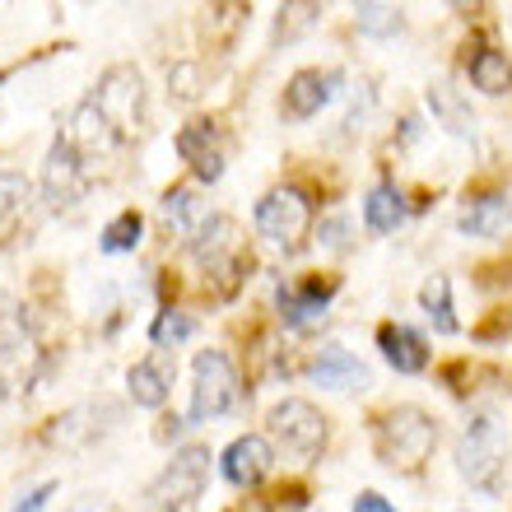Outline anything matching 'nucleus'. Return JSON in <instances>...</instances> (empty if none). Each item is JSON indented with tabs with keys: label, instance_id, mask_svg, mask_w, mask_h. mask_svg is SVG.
I'll list each match as a JSON object with an SVG mask.
<instances>
[{
	"label": "nucleus",
	"instance_id": "nucleus-1",
	"mask_svg": "<svg viewBox=\"0 0 512 512\" xmlns=\"http://www.w3.org/2000/svg\"><path fill=\"white\" fill-rule=\"evenodd\" d=\"M433 443H438V424L419 405H396L373 424V447L391 471H419L433 457Z\"/></svg>",
	"mask_w": 512,
	"mask_h": 512
},
{
	"label": "nucleus",
	"instance_id": "nucleus-2",
	"mask_svg": "<svg viewBox=\"0 0 512 512\" xmlns=\"http://www.w3.org/2000/svg\"><path fill=\"white\" fill-rule=\"evenodd\" d=\"M457 471L485 494L503 489V471H508V438H503V419L494 410H475L461 429L457 443Z\"/></svg>",
	"mask_w": 512,
	"mask_h": 512
},
{
	"label": "nucleus",
	"instance_id": "nucleus-3",
	"mask_svg": "<svg viewBox=\"0 0 512 512\" xmlns=\"http://www.w3.org/2000/svg\"><path fill=\"white\" fill-rule=\"evenodd\" d=\"M243 401V382L238 368L224 350H201L196 354V382H191V424H210V419L229 415Z\"/></svg>",
	"mask_w": 512,
	"mask_h": 512
},
{
	"label": "nucleus",
	"instance_id": "nucleus-4",
	"mask_svg": "<svg viewBox=\"0 0 512 512\" xmlns=\"http://www.w3.org/2000/svg\"><path fill=\"white\" fill-rule=\"evenodd\" d=\"M256 233L266 243L284 247V252H298L303 238L312 233V201L308 191L298 187H275L256 201Z\"/></svg>",
	"mask_w": 512,
	"mask_h": 512
},
{
	"label": "nucleus",
	"instance_id": "nucleus-5",
	"mask_svg": "<svg viewBox=\"0 0 512 512\" xmlns=\"http://www.w3.org/2000/svg\"><path fill=\"white\" fill-rule=\"evenodd\" d=\"M270 438L289 452V457L298 461H312V457H322V447H326V415L317 410L312 401H298V396H289V401H280L275 410H270Z\"/></svg>",
	"mask_w": 512,
	"mask_h": 512
},
{
	"label": "nucleus",
	"instance_id": "nucleus-6",
	"mask_svg": "<svg viewBox=\"0 0 512 512\" xmlns=\"http://www.w3.org/2000/svg\"><path fill=\"white\" fill-rule=\"evenodd\" d=\"M205 480H210V447H182L173 452V461L163 466V475L149 485V508L173 512L187 508L191 499H201Z\"/></svg>",
	"mask_w": 512,
	"mask_h": 512
},
{
	"label": "nucleus",
	"instance_id": "nucleus-7",
	"mask_svg": "<svg viewBox=\"0 0 512 512\" xmlns=\"http://www.w3.org/2000/svg\"><path fill=\"white\" fill-rule=\"evenodd\" d=\"M191 252H196V261H201L205 275H224V280H229V294L238 289L247 256H243L238 224H233L229 215H210V224H205V229L191 238Z\"/></svg>",
	"mask_w": 512,
	"mask_h": 512
},
{
	"label": "nucleus",
	"instance_id": "nucleus-8",
	"mask_svg": "<svg viewBox=\"0 0 512 512\" xmlns=\"http://www.w3.org/2000/svg\"><path fill=\"white\" fill-rule=\"evenodd\" d=\"M98 112L117 126V135H131L140 131V117H145V80L135 66H112L103 80H98V94H94Z\"/></svg>",
	"mask_w": 512,
	"mask_h": 512
},
{
	"label": "nucleus",
	"instance_id": "nucleus-9",
	"mask_svg": "<svg viewBox=\"0 0 512 512\" xmlns=\"http://www.w3.org/2000/svg\"><path fill=\"white\" fill-rule=\"evenodd\" d=\"M42 196L52 210H70V205L84 196V159L75 154L66 135H56L52 149H47V163H42Z\"/></svg>",
	"mask_w": 512,
	"mask_h": 512
},
{
	"label": "nucleus",
	"instance_id": "nucleus-10",
	"mask_svg": "<svg viewBox=\"0 0 512 512\" xmlns=\"http://www.w3.org/2000/svg\"><path fill=\"white\" fill-rule=\"evenodd\" d=\"M336 289H340V280H322V275L298 280V284H280L275 308H280L284 326H294V331H312V326L326 317V308H331Z\"/></svg>",
	"mask_w": 512,
	"mask_h": 512
},
{
	"label": "nucleus",
	"instance_id": "nucleus-11",
	"mask_svg": "<svg viewBox=\"0 0 512 512\" xmlns=\"http://www.w3.org/2000/svg\"><path fill=\"white\" fill-rule=\"evenodd\" d=\"M336 89H340L336 70H298V75H289V84H284L280 112L289 122H308V117H317V112L336 98Z\"/></svg>",
	"mask_w": 512,
	"mask_h": 512
},
{
	"label": "nucleus",
	"instance_id": "nucleus-12",
	"mask_svg": "<svg viewBox=\"0 0 512 512\" xmlns=\"http://www.w3.org/2000/svg\"><path fill=\"white\" fill-rule=\"evenodd\" d=\"M270 466H275V447H270L261 433H243V438H233V443L224 447V461H219L224 480L238 485V489H256L270 475Z\"/></svg>",
	"mask_w": 512,
	"mask_h": 512
},
{
	"label": "nucleus",
	"instance_id": "nucleus-13",
	"mask_svg": "<svg viewBox=\"0 0 512 512\" xmlns=\"http://www.w3.org/2000/svg\"><path fill=\"white\" fill-rule=\"evenodd\" d=\"M177 154L191 163V173L201 182H219L224 177V135L215 122H187L177 131Z\"/></svg>",
	"mask_w": 512,
	"mask_h": 512
},
{
	"label": "nucleus",
	"instance_id": "nucleus-14",
	"mask_svg": "<svg viewBox=\"0 0 512 512\" xmlns=\"http://www.w3.org/2000/svg\"><path fill=\"white\" fill-rule=\"evenodd\" d=\"M457 229H461V238H485V243L508 238L512 233V196H503V191L471 196V201L461 205Z\"/></svg>",
	"mask_w": 512,
	"mask_h": 512
},
{
	"label": "nucleus",
	"instance_id": "nucleus-15",
	"mask_svg": "<svg viewBox=\"0 0 512 512\" xmlns=\"http://www.w3.org/2000/svg\"><path fill=\"white\" fill-rule=\"evenodd\" d=\"M66 140L75 145V154H80L84 163H94V159H108L112 149L122 145V135H117V126L98 112L94 98H84L80 108H75V117H70V131Z\"/></svg>",
	"mask_w": 512,
	"mask_h": 512
},
{
	"label": "nucleus",
	"instance_id": "nucleus-16",
	"mask_svg": "<svg viewBox=\"0 0 512 512\" xmlns=\"http://www.w3.org/2000/svg\"><path fill=\"white\" fill-rule=\"evenodd\" d=\"M308 378L326 391H354V387H368V368L345 345H322V350L312 354Z\"/></svg>",
	"mask_w": 512,
	"mask_h": 512
},
{
	"label": "nucleus",
	"instance_id": "nucleus-17",
	"mask_svg": "<svg viewBox=\"0 0 512 512\" xmlns=\"http://www.w3.org/2000/svg\"><path fill=\"white\" fill-rule=\"evenodd\" d=\"M378 350L396 373H405V378H415V373L429 368V345H424V336H419L415 326H401V322L378 326Z\"/></svg>",
	"mask_w": 512,
	"mask_h": 512
},
{
	"label": "nucleus",
	"instance_id": "nucleus-18",
	"mask_svg": "<svg viewBox=\"0 0 512 512\" xmlns=\"http://www.w3.org/2000/svg\"><path fill=\"white\" fill-rule=\"evenodd\" d=\"M466 75H471V84L489 98H499L512 89V61L499 52V47H489V42L466 47Z\"/></svg>",
	"mask_w": 512,
	"mask_h": 512
},
{
	"label": "nucleus",
	"instance_id": "nucleus-19",
	"mask_svg": "<svg viewBox=\"0 0 512 512\" xmlns=\"http://www.w3.org/2000/svg\"><path fill=\"white\" fill-rule=\"evenodd\" d=\"M126 391H131L135 405H145V410H163L168 391H173V368L163 364V359H140V364L126 373Z\"/></svg>",
	"mask_w": 512,
	"mask_h": 512
},
{
	"label": "nucleus",
	"instance_id": "nucleus-20",
	"mask_svg": "<svg viewBox=\"0 0 512 512\" xmlns=\"http://www.w3.org/2000/svg\"><path fill=\"white\" fill-rule=\"evenodd\" d=\"M163 219H168V229H177L182 238H196V233L210 224V210H205L196 187H173V191H163Z\"/></svg>",
	"mask_w": 512,
	"mask_h": 512
},
{
	"label": "nucleus",
	"instance_id": "nucleus-21",
	"mask_svg": "<svg viewBox=\"0 0 512 512\" xmlns=\"http://www.w3.org/2000/svg\"><path fill=\"white\" fill-rule=\"evenodd\" d=\"M429 112H433V122L447 126V131L461 135V140H471V135H475V112H471V103H466V98H461L447 80L429 84Z\"/></svg>",
	"mask_w": 512,
	"mask_h": 512
},
{
	"label": "nucleus",
	"instance_id": "nucleus-22",
	"mask_svg": "<svg viewBox=\"0 0 512 512\" xmlns=\"http://www.w3.org/2000/svg\"><path fill=\"white\" fill-rule=\"evenodd\" d=\"M364 224L373 233H396L405 224V196L396 182H378L364 196Z\"/></svg>",
	"mask_w": 512,
	"mask_h": 512
},
{
	"label": "nucleus",
	"instance_id": "nucleus-23",
	"mask_svg": "<svg viewBox=\"0 0 512 512\" xmlns=\"http://www.w3.org/2000/svg\"><path fill=\"white\" fill-rule=\"evenodd\" d=\"M419 308L429 312V322L438 336H457V317H452V284L447 275H429L419 289Z\"/></svg>",
	"mask_w": 512,
	"mask_h": 512
},
{
	"label": "nucleus",
	"instance_id": "nucleus-24",
	"mask_svg": "<svg viewBox=\"0 0 512 512\" xmlns=\"http://www.w3.org/2000/svg\"><path fill=\"white\" fill-rule=\"evenodd\" d=\"M28 201H33V182L24 173H10L0 168V233H10L19 219H24Z\"/></svg>",
	"mask_w": 512,
	"mask_h": 512
},
{
	"label": "nucleus",
	"instance_id": "nucleus-25",
	"mask_svg": "<svg viewBox=\"0 0 512 512\" xmlns=\"http://www.w3.org/2000/svg\"><path fill=\"white\" fill-rule=\"evenodd\" d=\"M140 233H145V219L135 215V210H122V215L112 219L108 229H103V238H98V247L108 256H122V252H135L140 247Z\"/></svg>",
	"mask_w": 512,
	"mask_h": 512
},
{
	"label": "nucleus",
	"instance_id": "nucleus-26",
	"mask_svg": "<svg viewBox=\"0 0 512 512\" xmlns=\"http://www.w3.org/2000/svg\"><path fill=\"white\" fill-rule=\"evenodd\" d=\"M196 331V322H191L187 312H177V308H163L159 317H154V326H149V340L159 345V350H173V345H182V340Z\"/></svg>",
	"mask_w": 512,
	"mask_h": 512
},
{
	"label": "nucleus",
	"instance_id": "nucleus-27",
	"mask_svg": "<svg viewBox=\"0 0 512 512\" xmlns=\"http://www.w3.org/2000/svg\"><path fill=\"white\" fill-rule=\"evenodd\" d=\"M28 340V322H24V308L14 298H0V354H14L24 350Z\"/></svg>",
	"mask_w": 512,
	"mask_h": 512
},
{
	"label": "nucleus",
	"instance_id": "nucleus-28",
	"mask_svg": "<svg viewBox=\"0 0 512 512\" xmlns=\"http://www.w3.org/2000/svg\"><path fill=\"white\" fill-rule=\"evenodd\" d=\"M354 24L364 33H373V38H387V33H401V10L396 5H359Z\"/></svg>",
	"mask_w": 512,
	"mask_h": 512
},
{
	"label": "nucleus",
	"instance_id": "nucleus-29",
	"mask_svg": "<svg viewBox=\"0 0 512 512\" xmlns=\"http://www.w3.org/2000/svg\"><path fill=\"white\" fill-rule=\"evenodd\" d=\"M303 503H308V494L303 489H275V494H261V499H247L238 512H303Z\"/></svg>",
	"mask_w": 512,
	"mask_h": 512
},
{
	"label": "nucleus",
	"instance_id": "nucleus-30",
	"mask_svg": "<svg viewBox=\"0 0 512 512\" xmlns=\"http://www.w3.org/2000/svg\"><path fill=\"white\" fill-rule=\"evenodd\" d=\"M168 84H173L177 98H196V94H201V70H196V61H177V66L168 70Z\"/></svg>",
	"mask_w": 512,
	"mask_h": 512
},
{
	"label": "nucleus",
	"instance_id": "nucleus-31",
	"mask_svg": "<svg viewBox=\"0 0 512 512\" xmlns=\"http://www.w3.org/2000/svg\"><path fill=\"white\" fill-rule=\"evenodd\" d=\"M52 499H56V480H42V485H38V489H28V494H24L19 503H14L10 512H42Z\"/></svg>",
	"mask_w": 512,
	"mask_h": 512
},
{
	"label": "nucleus",
	"instance_id": "nucleus-32",
	"mask_svg": "<svg viewBox=\"0 0 512 512\" xmlns=\"http://www.w3.org/2000/svg\"><path fill=\"white\" fill-rule=\"evenodd\" d=\"M322 243L336 247V252H345V247H350V224H345V219H326V224H322Z\"/></svg>",
	"mask_w": 512,
	"mask_h": 512
},
{
	"label": "nucleus",
	"instance_id": "nucleus-33",
	"mask_svg": "<svg viewBox=\"0 0 512 512\" xmlns=\"http://www.w3.org/2000/svg\"><path fill=\"white\" fill-rule=\"evenodd\" d=\"M354 512H396V508H391L382 494H373V489H368V494H359V499H354Z\"/></svg>",
	"mask_w": 512,
	"mask_h": 512
}]
</instances>
